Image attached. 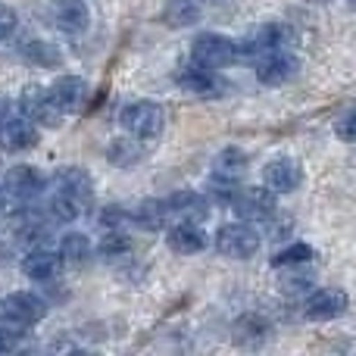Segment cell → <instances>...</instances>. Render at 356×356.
<instances>
[{
  "instance_id": "obj_5",
  "label": "cell",
  "mask_w": 356,
  "mask_h": 356,
  "mask_svg": "<svg viewBox=\"0 0 356 356\" xmlns=\"http://www.w3.org/2000/svg\"><path fill=\"white\" fill-rule=\"evenodd\" d=\"M253 69H257V75L266 85L278 88V85H288V81L297 79L300 60H297L288 47H275V50H266V54L253 56Z\"/></svg>"
},
{
  "instance_id": "obj_23",
  "label": "cell",
  "mask_w": 356,
  "mask_h": 356,
  "mask_svg": "<svg viewBox=\"0 0 356 356\" xmlns=\"http://www.w3.org/2000/svg\"><path fill=\"white\" fill-rule=\"evenodd\" d=\"M135 225L138 228H144V232H156V228H163L166 225V219H169V203L166 200H141V207L135 209Z\"/></svg>"
},
{
  "instance_id": "obj_15",
  "label": "cell",
  "mask_w": 356,
  "mask_h": 356,
  "mask_svg": "<svg viewBox=\"0 0 356 356\" xmlns=\"http://www.w3.org/2000/svg\"><path fill=\"white\" fill-rule=\"evenodd\" d=\"M166 247L178 257H194V253L207 250V234L200 232V222H175L166 232Z\"/></svg>"
},
{
  "instance_id": "obj_12",
  "label": "cell",
  "mask_w": 356,
  "mask_h": 356,
  "mask_svg": "<svg viewBox=\"0 0 356 356\" xmlns=\"http://www.w3.org/2000/svg\"><path fill=\"white\" fill-rule=\"evenodd\" d=\"M288 38H291V29L288 25H282V22H263V25H257V29L250 31V35L244 38V41H238L241 44V56H259V54H266V50H275V47H284L288 44Z\"/></svg>"
},
{
  "instance_id": "obj_32",
  "label": "cell",
  "mask_w": 356,
  "mask_h": 356,
  "mask_svg": "<svg viewBox=\"0 0 356 356\" xmlns=\"http://www.w3.org/2000/svg\"><path fill=\"white\" fill-rule=\"evenodd\" d=\"M13 116H19V106H16V100H10V97H0V122H6V119H13Z\"/></svg>"
},
{
  "instance_id": "obj_25",
  "label": "cell",
  "mask_w": 356,
  "mask_h": 356,
  "mask_svg": "<svg viewBox=\"0 0 356 356\" xmlns=\"http://www.w3.org/2000/svg\"><path fill=\"white\" fill-rule=\"evenodd\" d=\"M81 200L72 194H66V191H56L54 197L47 200V213L54 222H63V225H69V222H75L81 216Z\"/></svg>"
},
{
  "instance_id": "obj_28",
  "label": "cell",
  "mask_w": 356,
  "mask_h": 356,
  "mask_svg": "<svg viewBox=\"0 0 356 356\" xmlns=\"http://www.w3.org/2000/svg\"><path fill=\"white\" fill-rule=\"evenodd\" d=\"M313 257H316V250L309 244H291V247H284V250L275 253L272 266H278V269H297V266L313 263Z\"/></svg>"
},
{
  "instance_id": "obj_1",
  "label": "cell",
  "mask_w": 356,
  "mask_h": 356,
  "mask_svg": "<svg viewBox=\"0 0 356 356\" xmlns=\"http://www.w3.org/2000/svg\"><path fill=\"white\" fill-rule=\"evenodd\" d=\"M119 125L135 141H156L163 135L166 116H163V106L154 100H131L119 113Z\"/></svg>"
},
{
  "instance_id": "obj_31",
  "label": "cell",
  "mask_w": 356,
  "mask_h": 356,
  "mask_svg": "<svg viewBox=\"0 0 356 356\" xmlns=\"http://www.w3.org/2000/svg\"><path fill=\"white\" fill-rule=\"evenodd\" d=\"M19 334H22V328L10 325V322H0V353L13 350V347L19 344Z\"/></svg>"
},
{
  "instance_id": "obj_26",
  "label": "cell",
  "mask_w": 356,
  "mask_h": 356,
  "mask_svg": "<svg viewBox=\"0 0 356 356\" xmlns=\"http://www.w3.org/2000/svg\"><path fill=\"white\" fill-rule=\"evenodd\" d=\"M106 156H110L113 166H135V163L141 160V147H138L135 138L122 135V138H116V141H110Z\"/></svg>"
},
{
  "instance_id": "obj_3",
  "label": "cell",
  "mask_w": 356,
  "mask_h": 356,
  "mask_svg": "<svg viewBox=\"0 0 356 356\" xmlns=\"http://www.w3.org/2000/svg\"><path fill=\"white\" fill-rule=\"evenodd\" d=\"M16 106H19V116H25L31 125H38V129H56V125L63 122V110L56 106L50 88H41V85L22 88Z\"/></svg>"
},
{
  "instance_id": "obj_10",
  "label": "cell",
  "mask_w": 356,
  "mask_h": 356,
  "mask_svg": "<svg viewBox=\"0 0 356 356\" xmlns=\"http://www.w3.org/2000/svg\"><path fill=\"white\" fill-rule=\"evenodd\" d=\"M3 191L13 197H19V200H31V197H38L44 188H47V175L41 172L38 166H31V163H19V166H10L3 175Z\"/></svg>"
},
{
  "instance_id": "obj_30",
  "label": "cell",
  "mask_w": 356,
  "mask_h": 356,
  "mask_svg": "<svg viewBox=\"0 0 356 356\" xmlns=\"http://www.w3.org/2000/svg\"><path fill=\"white\" fill-rule=\"evenodd\" d=\"M125 222H131V213H125L119 207H110L100 213V225L104 228H125Z\"/></svg>"
},
{
  "instance_id": "obj_7",
  "label": "cell",
  "mask_w": 356,
  "mask_h": 356,
  "mask_svg": "<svg viewBox=\"0 0 356 356\" xmlns=\"http://www.w3.org/2000/svg\"><path fill=\"white\" fill-rule=\"evenodd\" d=\"M0 316H3V322H10L16 328H31L47 316V303H44V297L31 294V291H13L0 303Z\"/></svg>"
},
{
  "instance_id": "obj_4",
  "label": "cell",
  "mask_w": 356,
  "mask_h": 356,
  "mask_svg": "<svg viewBox=\"0 0 356 356\" xmlns=\"http://www.w3.org/2000/svg\"><path fill=\"white\" fill-rule=\"evenodd\" d=\"M259 244H263V238H259L257 225H250V222H244V219L225 222V225L216 232V250H219L222 257L250 259V257H257Z\"/></svg>"
},
{
  "instance_id": "obj_33",
  "label": "cell",
  "mask_w": 356,
  "mask_h": 356,
  "mask_svg": "<svg viewBox=\"0 0 356 356\" xmlns=\"http://www.w3.org/2000/svg\"><path fill=\"white\" fill-rule=\"evenodd\" d=\"M338 135H341V141H353V113H347V116L341 119Z\"/></svg>"
},
{
  "instance_id": "obj_21",
  "label": "cell",
  "mask_w": 356,
  "mask_h": 356,
  "mask_svg": "<svg viewBox=\"0 0 356 356\" xmlns=\"http://www.w3.org/2000/svg\"><path fill=\"white\" fill-rule=\"evenodd\" d=\"M91 253H94V244H91V238H88V234L69 232V234H63V238H60V259H63V263L85 266L88 259H91Z\"/></svg>"
},
{
  "instance_id": "obj_20",
  "label": "cell",
  "mask_w": 356,
  "mask_h": 356,
  "mask_svg": "<svg viewBox=\"0 0 356 356\" xmlns=\"http://www.w3.org/2000/svg\"><path fill=\"white\" fill-rule=\"evenodd\" d=\"M22 56L38 69H60L63 66V50L56 47L54 41H44V38H35L22 47Z\"/></svg>"
},
{
  "instance_id": "obj_17",
  "label": "cell",
  "mask_w": 356,
  "mask_h": 356,
  "mask_svg": "<svg viewBox=\"0 0 356 356\" xmlns=\"http://www.w3.org/2000/svg\"><path fill=\"white\" fill-rule=\"evenodd\" d=\"M54 22L69 35H81L91 25V10L85 0H54Z\"/></svg>"
},
{
  "instance_id": "obj_13",
  "label": "cell",
  "mask_w": 356,
  "mask_h": 356,
  "mask_svg": "<svg viewBox=\"0 0 356 356\" xmlns=\"http://www.w3.org/2000/svg\"><path fill=\"white\" fill-rule=\"evenodd\" d=\"M38 141H41L38 125H31L25 116H13V119H6V122H0V147H3L6 154H25V150H31Z\"/></svg>"
},
{
  "instance_id": "obj_14",
  "label": "cell",
  "mask_w": 356,
  "mask_h": 356,
  "mask_svg": "<svg viewBox=\"0 0 356 356\" xmlns=\"http://www.w3.org/2000/svg\"><path fill=\"white\" fill-rule=\"evenodd\" d=\"M50 94H54L56 106H60L63 113H79L88 106L91 88H88V81L81 79V75H60V79L54 81V88H50Z\"/></svg>"
},
{
  "instance_id": "obj_6",
  "label": "cell",
  "mask_w": 356,
  "mask_h": 356,
  "mask_svg": "<svg viewBox=\"0 0 356 356\" xmlns=\"http://www.w3.org/2000/svg\"><path fill=\"white\" fill-rule=\"evenodd\" d=\"M232 207L238 213V219L250 222V225H263V222L275 219V194L259 188H238V194L232 197Z\"/></svg>"
},
{
  "instance_id": "obj_34",
  "label": "cell",
  "mask_w": 356,
  "mask_h": 356,
  "mask_svg": "<svg viewBox=\"0 0 356 356\" xmlns=\"http://www.w3.org/2000/svg\"><path fill=\"white\" fill-rule=\"evenodd\" d=\"M3 194H6V191H3V184H0V200H3Z\"/></svg>"
},
{
  "instance_id": "obj_27",
  "label": "cell",
  "mask_w": 356,
  "mask_h": 356,
  "mask_svg": "<svg viewBox=\"0 0 356 356\" xmlns=\"http://www.w3.org/2000/svg\"><path fill=\"white\" fill-rule=\"evenodd\" d=\"M131 250V238L125 228H104V238L97 244V253L100 257H125Z\"/></svg>"
},
{
  "instance_id": "obj_24",
  "label": "cell",
  "mask_w": 356,
  "mask_h": 356,
  "mask_svg": "<svg viewBox=\"0 0 356 356\" xmlns=\"http://www.w3.org/2000/svg\"><path fill=\"white\" fill-rule=\"evenodd\" d=\"M247 166H250V160H247V154L241 147H225L219 156H216L213 163V172L222 175V178H234V181H241L247 172Z\"/></svg>"
},
{
  "instance_id": "obj_18",
  "label": "cell",
  "mask_w": 356,
  "mask_h": 356,
  "mask_svg": "<svg viewBox=\"0 0 356 356\" xmlns=\"http://www.w3.org/2000/svg\"><path fill=\"white\" fill-rule=\"evenodd\" d=\"M166 203H169V213H178L188 222L209 219V197L200 194V191H178V194H172Z\"/></svg>"
},
{
  "instance_id": "obj_9",
  "label": "cell",
  "mask_w": 356,
  "mask_h": 356,
  "mask_svg": "<svg viewBox=\"0 0 356 356\" xmlns=\"http://www.w3.org/2000/svg\"><path fill=\"white\" fill-rule=\"evenodd\" d=\"M300 181H303V169L291 156H275V160H269L263 166V188L272 191L275 197L294 194L300 188Z\"/></svg>"
},
{
  "instance_id": "obj_35",
  "label": "cell",
  "mask_w": 356,
  "mask_h": 356,
  "mask_svg": "<svg viewBox=\"0 0 356 356\" xmlns=\"http://www.w3.org/2000/svg\"><path fill=\"white\" fill-rule=\"evenodd\" d=\"M200 3H203V0H200ZM207 3H219V0H207Z\"/></svg>"
},
{
  "instance_id": "obj_19",
  "label": "cell",
  "mask_w": 356,
  "mask_h": 356,
  "mask_svg": "<svg viewBox=\"0 0 356 356\" xmlns=\"http://www.w3.org/2000/svg\"><path fill=\"white\" fill-rule=\"evenodd\" d=\"M203 16V3L200 0H169L163 10V25L169 29H191L197 25Z\"/></svg>"
},
{
  "instance_id": "obj_29",
  "label": "cell",
  "mask_w": 356,
  "mask_h": 356,
  "mask_svg": "<svg viewBox=\"0 0 356 356\" xmlns=\"http://www.w3.org/2000/svg\"><path fill=\"white\" fill-rule=\"evenodd\" d=\"M19 29V13L13 10L10 3H3L0 0V41H6V38H13Z\"/></svg>"
},
{
  "instance_id": "obj_8",
  "label": "cell",
  "mask_w": 356,
  "mask_h": 356,
  "mask_svg": "<svg viewBox=\"0 0 356 356\" xmlns=\"http://www.w3.org/2000/svg\"><path fill=\"white\" fill-rule=\"evenodd\" d=\"M350 309V297L344 288H319L303 300V313L313 322H334Z\"/></svg>"
},
{
  "instance_id": "obj_2",
  "label": "cell",
  "mask_w": 356,
  "mask_h": 356,
  "mask_svg": "<svg viewBox=\"0 0 356 356\" xmlns=\"http://www.w3.org/2000/svg\"><path fill=\"white\" fill-rule=\"evenodd\" d=\"M241 60V44L219 31H200L191 41V63L207 69H228Z\"/></svg>"
},
{
  "instance_id": "obj_22",
  "label": "cell",
  "mask_w": 356,
  "mask_h": 356,
  "mask_svg": "<svg viewBox=\"0 0 356 356\" xmlns=\"http://www.w3.org/2000/svg\"><path fill=\"white\" fill-rule=\"evenodd\" d=\"M56 184H60V191H66V194L79 197L81 203H85L88 197H91V191H94L91 175H88L81 166H63L60 172H56Z\"/></svg>"
},
{
  "instance_id": "obj_11",
  "label": "cell",
  "mask_w": 356,
  "mask_h": 356,
  "mask_svg": "<svg viewBox=\"0 0 356 356\" xmlns=\"http://www.w3.org/2000/svg\"><path fill=\"white\" fill-rule=\"evenodd\" d=\"M178 85L184 91L197 94V97H222L228 88L225 79L219 75V69H207V66H197V63H191V66H184L178 72Z\"/></svg>"
},
{
  "instance_id": "obj_16",
  "label": "cell",
  "mask_w": 356,
  "mask_h": 356,
  "mask_svg": "<svg viewBox=\"0 0 356 356\" xmlns=\"http://www.w3.org/2000/svg\"><path fill=\"white\" fill-rule=\"evenodd\" d=\"M60 266H63V259L56 257V250H41V247H35V250H29L22 259V275L29 278V282H54V278L60 275Z\"/></svg>"
}]
</instances>
